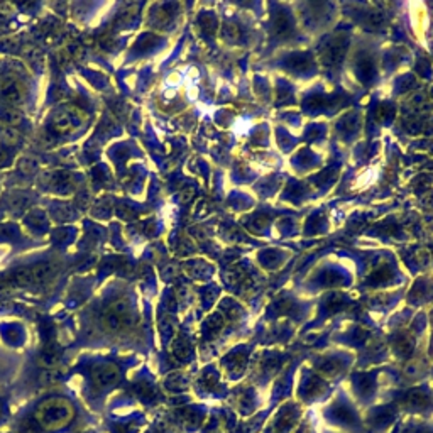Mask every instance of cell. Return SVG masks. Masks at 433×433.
<instances>
[{"mask_svg":"<svg viewBox=\"0 0 433 433\" xmlns=\"http://www.w3.org/2000/svg\"><path fill=\"white\" fill-rule=\"evenodd\" d=\"M73 406L65 398H51L39 405L36 418L46 430H60L66 426L73 418Z\"/></svg>","mask_w":433,"mask_h":433,"instance_id":"obj_1","label":"cell"},{"mask_svg":"<svg viewBox=\"0 0 433 433\" xmlns=\"http://www.w3.org/2000/svg\"><path fill=\"white\" fill-rule=\"evenodd\" d=\"M86 120H88V115L80 107L63 105L51 117V129L60 136H71L83 129Z\"/></svg>","mask_w":433,"mask_h":433,"instance_id":"obj_2","label":"cell"},{"mask_svg":"<svg viewBox=\"0 0 433 433\" xmlns=\"http://www.w3.org/2000/svg\"><path fill=\"white\" fill-rule=\"evenodd\" d=\"M132 310L125 298H117L107 305L102 313V325L108 332H120L130 325Z\"/></svg>","mask_w":433,"mask_h":433,"instance_id":"obj_3","label":"cell"},{"mask_svg":"<svg viewBox=\"0 0 433 433\" xmlns=\"http://www.w3.org/2000/svg\"><path fill=\"white\" fill-rule=\"evenodd\" d=\"M119 376L120 371L114 364H100V366L93 367V371H91V381H93V386H97L98 389L110 388L119 381Z\"/></svg>","mask_w":433,"mask_h":433,"instance_id":"obj_4","label":"cell"},{"mask_svg":"<svg viewBox=\"0 0 433 433\" xmlns=\"http://www.w3.org/2000/svg\"><path fill=\"white\" fill-rule=\"evenodd\" d=\"M26 91L22 88L21 83H17L15 80H9L2 85V98L9 103L10 107H15L19 103L24 102Z\"/></svg>","mask_w":433,"mask_h":433,"instance_id":"obj_5","label":"cell"}]
</instances>
